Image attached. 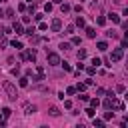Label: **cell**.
Masks as SVG:
<instances>
[{
    "instance_id": "cell-1",
    "label": "cell",
    "mask_w": 128,
    "mask_h": 128,
    "mask_svg": "<svg viewBox=\"0 0 128 128\" xmlns=\"http://www.w3.org/2000/svg\"><path fill=\"white\" fill-rule=\"evenodd\" d=\"M4 90H6V94H8V98H10V100H16V98H18V94H16V88H14L10 82H4Z\"/></svg>"
},
{
    "instance_id": "cell-2",
    "label": "cell",
    "mask_w": 128,
    "mask_h": 128,
    "mask_svg": "<svg viewBox=\"0 0 128 128\" xmlns=\"http://www.w3.org/2000/svg\"><path fill=\"white\" fill-rule=\"evenodd\" d=\"M122 56H124V48H116V50L110 54V60L112 62H118V60H122Z\"/></svg>"
},
{
    "instance_id": "cell-3",
    "label": "cell",
    "mask_w": 128,
    "mask_h": 128,
    "mask_svg": "<svg viewBox=\"0 0 128 128\" xmlns=\"http://www.w3.org/2000/svg\"><path fill=\"white\" fill-rule=\"evenodd\" d=\"M48 64H50V66H56V64H60V56H58L56 52H50V54H48Z\"/></svg>"
},
{
    "instance_id": "cell-4",
    "label": "cell",
    "mask_w": 128,
    "mask_h": 128,
    "mask_svg": "<svg viewBox=\"0 0 128 128\" xmlns=\"http://www.w3.org/2000/svg\"><path fill=\"white\" fill-rule=\"evenodd\" d=\"M116 104H118V102L114 100V96H110V98H106V100H104V108H106V110H110V108H114Z\"/></svg>"
},
{
    "instance_id": "cell-5",
    "label": "cell",
    "mask_w": 128,
    "mask_h": 128,
    "mask_svg": "<svg viewBox=\"0 0 128 128\" xmlns=\"http://www.w3.org/2000/svg\"><path fill=\"white\" fill-rule=\"evenodd\" d=\"M50 28H52V32H58V30L62 28V22H60V18H54V20H52V26H50Z\"/></svg>"
},
{
    "instance_id": "cell-6",
    "label": "cell",
    "mask_w": 128,
    "mask_h": 128,
    "mask_svg": "<svg viewBox=\"0 0 128 128\" xmlns=\"http://www.w3.org/2000/svg\"><path fill=\"white\" fill-rule=\"evenodd\" d=\"M14 32H16V34H24V30H22V24H20V22H14Z\"/></svg>"
},
{
    "instance_id": "cell-7",
    "label": "cell",
    "mask_w": 128,
    "mask_h": 128,
    "mask_svg": "<svg viewBox=\"0 0 128 128\" xmlns=\"http://www.w3.org/2000/svg\"><path fill=\"white\" fill-rule=\"evenodd\" d=\"M108 20H112V22H114V24H116V22H120V16H118V14H114V12H112V14H108Z\"/></svg>"
},
{
    "instance_id": "cell-8",
    "label": "cell",
    "mask_w": 128,
    "mask_h": 128,
    "mask_svg": "<svg viewBox=\"0 0 128 128\" xmlns=\"http://www.w3.org/2000/svg\"><path fill=\"white\" fill-rule=\"evenodd\" d=\"M26 54H28V60H32V62L36 60V50H28Z\"/></svg>"
},
{
    "instance_id": "cell-9",
    "label": "cell",
    "mask_w": 128,
    "mask_h": 128,
    "mask_svg": "<svg viewBox=\"0 0 128 128\" xmlns=\"http://www.w3.org/2000/svg\"><path fill=\"white\" fill-rule=\"evenodd\" d=\"M86 36H88V38H94V36H96V30H94V28H86Z\"/></svg>"
},
{
    "instance_id": "cell-10",
    "label": "cell",
    "mask_w": 128,
    "mask_h": 128,
    "mask_svg": "<svg viewBox=\"0 0 128 128\" xmlns=\"http://www.w3.org/2000/svg\"><path fill=\"white\" fill-rule=\"evenodd\" d=\"M96 128H104V120H98V118H94V122H92Z\"/></svg>"
},
{
    "instance_id": "cell-11",
    "label": "cell",
    "mask_w": 128,
    "mask_h": 128,
    "mask_svg": "<svg viewBox=\"0 0 128 128\" xmlns=\"http://www.w3.org/2000/svg\"><path fill=\"white\" fill-rule=\"evenodd\" d=\"M12 46L16 48V50H22V42L20 40H12Z\"/></svg>"
},
{
    "instance_id": "cell-12",
    "label": "cell",
    "mask_w": 128,
    "mask_h": 128,
    "mask_svg": "<svg viewBox=\"0 0 128 128\" xmlns=\"http://www.w3.org/2000/svg\"><path fill=\"white\" fill-rule=\"evenodd\" d=\"M96 24H98V26H104V24H106V18H104V16H98V18H96Z\"/></svg>"
},
{
    "instance_id": "cell-13",
    "label": "cell",
    "mask_w": 128,
    "mask_h": 128,
    "mask_svg": "<svg viewBox=\"0 0 128 128\" xmlns=\"http://www.w3.org/2000/svg\"><path fill=\"white\" fill-rule=\"evenodd\" d=\"M10 114H12V110H10V108H2V118H8Z\"/></svg>"
},
{
    "instance_id": "cell-14",
    "label": "cell",
    "mask_w": 128,
    "mask_h": 128,
    "mask_svg": "<svg viewBox=\"0 0 128 128\" xmlns=\"http://www.w3.org/2000/svg\"><path fill=\"white\" fill-rule=\"evenodd\" d=\"M34 112H36V106H26V114H34Z\"/></svg>"
},
{
    "instance_id": "cell-15",
    "label": "cell",
    "mask_w": 128,
    "mask_h": 128,
    "mask_svg": "<svg viewBox=\"0 0 128 128\" xmlns=\"http://www.w3.org/2000/svg\"><path fill=\"white\" fill-rule=\"evenodd\" d=\"M86 58V50L82 48V50H78V60H84Z\"/></svg>"
},
{
    "instance_id": "cell-16",
    "label": "cell",
    "mask_w": 128,
    "mask_h": 128,
    "mask_svg": "<svg viewBox=\"0 0 128 128\" xmlns=\"http://www.w3.org/2000/svg\"><path fill=\"white\" fill-rule=\"evenodd\" d=\"M90 106H92V108H98V106H100L98 98H92V100H90Z\"/></svg>"
},
{
    "instance_id": "cell-17",
    "label": "cell",
    "mask_w": 128,
    "mask_h": 128,
    "mask_svg": "<svg viewBox=\"0 0 128 128\" xmlns=\"http://www.w3.org/2000/svg\"><path fill=\"white\" fill-rule=\"evenodd\" d=\"M20 86H22V88H26V86H28V78H26V76H22V78H20Z\"/></svg>"
},
{
    "instance_id": "cell-18",
    "label": "cell",
    "mask_w": 128,
    "mask_h": 128,
    "mask_svg": "<svg viewBox=\"0 0 128 128\" xmlns=\"http://www.w3.org/2000/svg\"><path fill=\"white\" fill-rule=\"evenodd\" d=\"M106 48H108V44H106V42H98V50H102V52H104Z\"/></svg>"
},
{
    "instance_id": "cell-19",
    "label": "cell",
    "mask_w": 128,
    "mask_h": 128,
    "mask_svg": "<svg viewBox=\"0 0 128 128\" xmlns=\"http://www.w3.org/2000/svg\"><path fill=\"white\" fill-rule=\"evenodd\" d=\"M76 26H84V18H82V16H78V18H76Z\"/></svg>"
},
{
    "instance_id": "cell-20",
    "label": "cell",
    "mask_w": 128,
    "mask_h": 128,
    "mask_svg": "<svg viewBox=\"0 0 128 128\" xmlns=\"http://www.w3.org/2000/svg\"><path fill=\"white\" fill-rule=\"evenodd\" d=\"M50 114H52V116H58L60 112H58V108H56V106H52V108H50Z\"/></svg>"
},
{
    "instance_id": "cell-21",
    "label": "cell",
    "mask_w": 128,
    "mask_h": 128,
    "mask_svg": "<svg viewBox=\"0 0 128 128\" xmlns=\"http://www.w3.org/2000/svg\"><path fill=\"white\" fill-rule=\"evenodd\" d=\"M74 88H76L78 92H84V90H86V84H78V86H74Z\"/></svg>"
},
{
    "instance_id": "cell-22",
    "label": "cell",
    "mask_w": 128,
    "mask_h": 128,
    "mask_svg": "<svg viewBox=\"0 0 128 128\" xmlns=\"http://www.w3.org/2000/svg\"><path fill=\"white\" fill-rule=\"evenodd\" d=\"M92 64H94V68H96V66H100L102 62H100V58H92Z\"/></svg>"
},
{
    "instance_id": "cell-23",
    "label": "cell",
    "mask_w": 128,
    "mask_h": 128,
    "mask_svg": "<svg viewBox=\"0 0 128 128\" xmlns=\"http://www.w3.org/2000/svg\"><path fill=\"white\" fill-rule=\"evenodd\" d=\"M84 112H86V114H88V116H94V114H96V112H94V108H86Z\"/></svg>"
},
{
    "instance_id": "cell-24",
    "label": "cell",
    "mask_w": 128,
    "mask_h": 128,
    "mask_svg": "<svg viewBox=\"0 0 128 128\" xmlns=\"http://www.w3.org/2000/svg\"><path fill=\"white\" fill-rule=\"evenodd\" d=\"M62 12H70V4H64L62 2Z\"/></svg>"
},
{
    "instance_id": "cell-25",
    "label": "cell",
    "mask_w": 128,
    "mask_h": 128,
    "mask_svg": "<svg viewBox=\"0 0 128 128\" xmlns=\"http://www.w3.org/2000/svg\"><path fill=\"white\" fill-rule=\"evenodd\" d=\"M6 16H8V18H14V10L8 8V10H6Z\"/></svg>"
},
{
    "instance_id": "cell-26",
    "label": "cell",
    "mask_w": 128,
    "mask_h": 128,
    "mask_svg": "<svg viewBox=\"0 0 128 128\" xmlns=\"http://www.w3.org/2000/svg\"><path fill=\"white\" fill-rule=\"evenodd\" d=\"M60 48H62V50H70V44H66V42H62V44H60Z\"/></svg>"
},
{
    "instance_id": "cell-27",
    "label": "cell",
    "mask_w": 128,
    "mask_h": 128,
    "mask_svg": "<svg viewBox=\"0 0 128 128\" xmlns=\"http://www.w3.org/2000/svg\"><path fill=\"white\" fill-rule=\"evenodd\" d=\"M74 92H76V88H74V86H70V88H68V90H66V94H68V96H72V94H74Z\"/></svg>"
},
{
    "instance_id": "cell-28",
    "label": "cell",
    "mask_w": 128,
    "mask_h": 128,
    "mask_svg": "<svg viewBox=\"0 0 128 128\" xmlns=\"http://www.w3.org/2000/svg\"><path fill=\"white\" fill-rule=\"evenodd\" d=\"M112 116H114V112H106V114H104V120H110Z\"/></svg>"
},
{
    "instance_id": "cell-29",
    "label": "cell",
    "mask_w": 128,
    "mask_h": 128,
    "mask_svg": "<svg viewBox=\"0 0 128 128\" xmlns=\"http://www.w3.org/2000/svg\"><path fill=\"white\" fill-rule=\"evenodd\" d=\"M106 36H108V38H116V32H112V30H110V32H106Z\"/></svg>"
},
{
    "instance_id": "cell-30",
    "label": "cell",
    "mask_w": 128,
    "mask_h": 128,
    "mask_svg": "<svg viewBox=\"0 0 128 128\" xmlns=\"http://www.w3.org/2000/svg\"><path fill=\"white\" fill-rule=\"evenodd\" d=\"M60 64H62V68H64V70H70V64H68V62H60Z\"/></svg>"
},
{
    "instance_id": "cell-31",
    "label": "cell",
    "mask_w": 128,
    "mask_h": 128,
    "mask_svg": "<svg viewBox=\"0 0 128 128\" xmlns=\"http://www.w3.org/2000/svg\"><path fill=\"white\" fill-rule=\"evenodd\" d=\"M64 108H72V102L70 100H64Z\"/></svg>"
},
{
    "instance_id": "cell-32",
    "label": "cell",
    "mask_w": 128,
    "mask_h": 128,
    "mask_svg": "<svg viewBox=\"0 0 128 128\" xmlns=\"http://www.w3.org/2000/svg\"><path fill=\"white\" fill-rule=\"evenodd\" d=\"M54 2H56V4H62V2H64V0H54Z\"/></svg>"
},
{
    "instance_id": "cell-33",
    "label": "cell",
    "mask_w": 128,
    "mask_h": 128,
    "mask_svg": "<svg viewBox=\"0 0 128 128\" xmlns=\"http://www.w3.org/2000/svg\"><path fill=\"white\" fill-rule=\"evenodd\" d=\"M0 2H2V0H0Z\"/></svg>"
}]
</instances>
